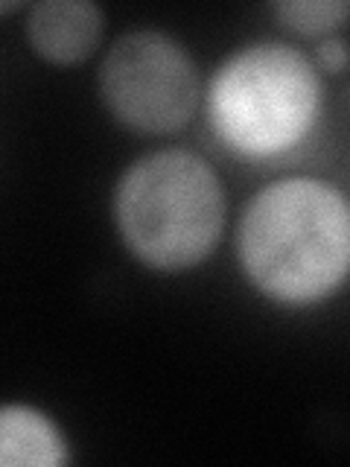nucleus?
<instances>
[{
  "mask_svg": "<svg viewBox=\"0 0 350 467\" xmlns=\"http://www.w3.org/2000/svg\"><path fill=\"white\" fill-rule=\"evenodd\" d=\"M237 257L262 296L306 306L342 289L350 266V204L342 187L289 175L248 199Z\"/></svg>",
  "mask_w": 350,
  "mask_h": 467,
  "instance_id": "f257e3e1",
  "label": "nucleus"
},
{
  "mask_svg": "<svg viewBox=\"0 0 350 467\" xmlns=\"http://www.w3.org/2000/svg\"><path fill=\"white\" fill-rule=\"evenodd\" d=\"M70 462L65 432L26 403L0 406V467H62Z\"/></svg>",
  "mask_w": 350,
  "mask_h": 467,
  "instance_id": "423d86ee",
  "label": "nucleus"
},
{
  "mask_svg": "<svg viewBox=\"0 0 350 467\" xmlns=\"http://www.w3.org/2000/svg\"><path fill=\"white\" fill-rule=\"evenodd\" d=\"M97 85L114 120L143 135L184 129L201 97L193 56L160 29H131L117 38L102 58Z\"/></svg>",
  "mask_w": 350,
  "mask_h": 467,
  "instance_id": "20e7f679",
  "label": "nucleus"
},
{
  "mask_svg": "<svg viewBox=\"0 0 350 467\" xmlns=\"http://www.w3.org/2000/svg\"><path fill=\"white\" fill-rule=\"evenodd\" d=\"M18 9H21V4H15V0H0V18L9 12H18Z\"/></svg>",
  "mask_w": 350,
  "mask_h": 467,
  "instance_id": "1a4fd4ad",
  "label": "nucleus"
},
{
  "mask_svg": "<svg viewBox=\"0 0 350 467\" xmlns=\"http://www.w3.org/2000/svg\"><path fill=\"white\" fill-rule=\"evenodd\" d=\"M102 33L106 12L88 0H41L26 15V38L44 62L79 65L91 56Z\"/></svg>",
  "mask_w": 350,
  "mask_h": 467,
  "instance_id": "39448f33",
  "label": "nucleus"
},
{
  "mask_svg": "<svg viewBox=\"0 0 350 467\" xmlns=\"http://www.w3.org/2000/svg\"><path fill=\"white\" fill-rule=\"evenodd\" d=\"M272 12L292 33L324 36L347 18V4L345 0H286V4H274Z\"/></svg>",
  "mask_w": 350,
  "mask_h": 467,
  "instance_id": "0eeeda50",
  "label": "nucleus"
},
{
  "mask_svg": "<svg viewBox=\"0 0 350 467\" xmlns=\"http://www.w3.org/2000/svg\"><path fill=\"white\" fill-rule=\"evenodd\" d=\"M321 77L310 56L283 41H254L231 53L208 88V117L231 152L277 158L313 135Z\"/></svg>",
  "mask_w": 350,
  "mask_h": 467,
  "instance_id": "7ed1b4c3",
  "label": "nucleus"
},
{
  "mask_svg": "<svg viewBox=\"0 0 350 467\" xmlns=\"http://www.w3.org/2000/svg\"><path fill=\"white\" fill-rule=\"evenodd\" d=\"M114 225L143 266L184 272L208 260L225 231V187L190 150H158L126 167L114 190Z\"/></svg>",
  "mask_w": 350,
  "mask_h": 467,
  "instance_id": "f03ea898",
  "label": "nucleus"
},
{
  "mask_svg": "<svg viewBox=\"0 0 350 467\" xmlns=\"http://www.w3.org/2000/svg\"><path fill=\"white\" fill-rule=\"evenodd\" d=\"M318 62L330 73H342L347 67V47L342 38H324L318 44Z\"/></svg>",
  "mask_w": 350,
  "mask_h": 467,
  "instance_id": "6e6552de",
  "label": "nucleus"
}]
</instances>
